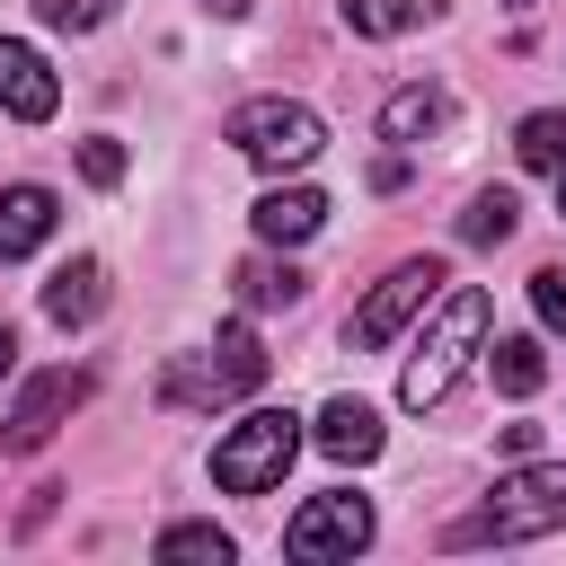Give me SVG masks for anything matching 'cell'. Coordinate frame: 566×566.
I'll return each instance as SVG.
<instances>
[{"label": "cell", "mask_w": 566, "mask_h": 566, "mask_svg": "<svg viewBox=\"0 0 566 566\" xmlns=\"http://www.w3.org/2000/svg\"><path fill=\"white\" fill-rule=\"evenodd\" d=\"M566 531V460H539V469H513L495 478V495L478 513H460L442 531V548H486V539H548Z\"/></svg>", "instance_id": "1"}, {"label": "cell", "mask_w": 566, "mask_h": 566, "mask_svg": "<svg viewBox=\"0 0 566 566\" xmlns=\"http://www.w3.org/2000/svg\"><path fill=\"white\" fill-rule=\"evenodd\" d=\"M478 327H486V292L478 283H460L451 301H442V318H433V336L407 354V371H398V407L407 416H424V407H442V389L460 380V363L478 354Z\"/></svg>", "instance_id": "2"}, {"label": "cell", "mask_w": 566, "mask_h": 566, "mask_svg": "<svg viewBox=\"0 0 566 566\" xmlns=\"http://www.w3.org/2000/svg\"><path fill=\"white\" fill-rule=\"evenodd\" d=\"M292 451H301V416L292 407H256L212 442V486L221 495H265V486H283Z\"/></svg>", "instance_id": "3"}, {"label": "cell", "mask_w": 566, "mask_h": 566, "mask_svg": "<svg viewBox=\"0 0 566 566\" xmlns=\"http://www.w3.org/2000/svg\"><path fill=\"white\" fill-rule=\"evenodd\" d=\"M265 380V345L248 336V327H221L212 336V354H177L168 371H159V398L168 407H221V398H239V389H256Z\"/></svg>", "instance_id": "4"}, {"label": "cell", "mask_w": 566, "mask_h": 566, "mask_svg": "<svg viewBox=\"0 0 566 566\" xmlns=\"http://www.w3.org/2000/svg\"><path fill=\"white\" fill-rule=\"evenodd\" d=\"M230 142H239L256 168H310V159L327 150V124H318L310 106H292V97H256V106L230 115Z\"/></svg>", "instance_id": "5"}, {"label": "cell", "mask_w": 566, "mask_h": 566, "mask_svg": "<svg viewBox=\"0 0 566 566\" xmlns=\"http://www.w3.org/2000/svg\"><path fill=\"white\" fill-rule=\"evenodd\" d=\"M433 292H442V265H433V256H407V265H389V274L371 283V301L345 318V336L371 354V345H389V336H398V327H407V318H416Z\"/></svg>", "instance_id": "6"}, {"label": "cell", "mask_w": 566, "mask_h": 566, "mask_svg": "<svg viewBox=\"0 0 566 566\" xmlns=\"http://www.w3.org/2000/svg\"><path fill=\"white\" fill-rule=\"evenodd\" d=\"M371 539V504L363 495H310L292 522H283V557H354Z\"/></svg>", "instance_id": "7"}, {"label": "cell", "mask_w": 566, "mask_h": 566, "mask_svg": "<svg viewBox=\"0 0 566 566\" xmlns=\"http://www.w3.org/2000/svg\"><path fill=\"white\" fill-rule=\"evenodd\" d=\"M80 398H88V371H44V380H27V398H18L9 424H0V451H44V442L71 424Z\"/></svg>", "instance_id": "8"}, {"label": "cell", "mask_w": 566, "mask_h": 566, "mask_svg": "<svg viewBox=\"0 0 566 566\" xmlns=\"http://www.w3.org/2000/svg\"><path fill=\"white\" fill-rule=\"evenodd\" d=\"M53 106H62V80L44 71V53H35V44H0V115L44 124Z\"/></svg>", "instance_id": "9"}, {"label": "cell", "mask_w": 566, "mask_h": 566, "mask_svg": "<svg viewBox=\"0 0 566 566\" xmlns=\"http://www.w3.org/2000/svg\"><path fill=\"white\" fill-rule=\"evenodd\" d=\"M248 221H256L265 248H301V239L327 230V195H318V186H274V195H256Z\"/></svg>", "instance_id": "10"}, {"label": "cell", "mask_w": 566, "mask_h": 566, "mask_svg": "<svg viewBox=\"0 0 566 566\" xmlns=\"http://www.w3.org/2000/svg\"><path fill=\"white\" fill-rule=\"evenodd\" d=\"M53 221H62L53 186H0V265L9 256H35L53 239Z\"/></svg>", "instance_id": "11"}, {"label": "cell", "mask_w": 566, "mask_h": 566, "mask_svg": "<svg viewBox=\"0 0 566 566\" xmlns=\"http://www.w3.org/2000/svg\"><path fill=\"white\" fill-rule=\"evenodd\" d=\"M442 124H451V97H442L433 80H407V88H389V106H380V142H407V150L433 142Z\"/></svg>", "instance_id": "12"}, {"label": "cell", "mask_w": 566, "mask_h": 566, "mask_svg": "<svg viewBox=\"0 0 566 566\" xmlns=\"http://www.w3.org/2000/svg\"><path fill=\"white\" fill-rule=\"evenodd\" d=\"M97 310H106V265H97V256L53 265V283H44V318H53V327H88Z\"/></svg>", "instance_id": "13"}, {"label": "cell", "mask_w": 566, "mask_h": 566, "mask_svg": "<svg viewBox=\"0 0 566 566\" xmlns=\"http://www.w3.org/2000/svg\"><path fill=\"white\" fill-rule=\"evenodd\" d=\"M318 451H327V460H380V407L327 398V407H318Z\"/></svg>", "instance_id": "14"}, {"label": "cell", "mask_w": 566, "mask_h": 566, "mask_svg": "<svg viewBox=\"0 0 566 566\" xmlns=\"http://www.w3.org/2000/svg\"><path fill=\"white\" fill-rule=\"evenodd\" d=\"M513 230H522V203H513L504 186H486V195H469V212H460V239H469V248H504Z\"/></svg>", "instance_id": "15"}, {"label": "cell", "mask_w": 566, "mask_h": 566, "mask_svg": "<svg viewBox=\"0 0 566 566\" xmlns=\"http://www.w3.org/2000/svg\"><path fill=\"white\" fill-rule=\"evenodd\" d=\"M301 292H310V274H301V265H274V256L239 265V301H248V310H292Z\"/></svg>", "instance_id": "16"}, {"label": "cell", "mask_w": 566, "mask_h": 566, "mask_svg": "<svg viewBox=\"0 0 566 566\" xmlns=\"http://www.w3.org/2000/svg\"><path fill=\"white\" fill-rule=\"evenodd\" d=\"M424 18H442V0H345V27L354 35H407Z\"/></svg>", "instance_id": "17"}, {"label": "cell", "mask_w": 566, "mask_h": 566, "mask_svg": "<svg viewBox=\"0 0 566 566\" xmlns=\"http://www.w3.org/2000/svg\"><path fill=\"white\" fill-rule=\"evenodd\" d=\"M486 371H495V389H504V398H531V389L548 380V363H539V336H504V345L486 354Z\"/></svg>", "instance_id": "18"}, {"label": "cell", "mask_w": 566, "mask_h": 566, "mask_svg": "<svg viewBox=\"0 0 566 566\" xmlns=\"http://www.w3.org/2000/svg\"><path fill=\"white\" fill-rule=\"evenodd\" d=\"M513 159H522V168H566V115H557V106L522 115V133H513Z\"/></svg>", "instance_id": "19"}, {"label": "cell", "mask_w": 566, "mask_h": 566, "mask_svg": "<svg viewBox=\"0 0 566 566\" xmlns=\"http://www.w3.org/2000/svg\"><path fill=\"white\" fill-rule=\"evenodd\" d=\"M150 557H230V531H212V522H177V531H159L150 539Z\"/></svg>", "instance_id": "20"}, {"label": "cell", "mask_w": 566, "mask_h": 566, "mask_svg": "<svg viewBox=\"0 0 566 566\" xmlns=\"http://www.w3.org/2000/svg\"><path fill=\"white\" fill-rule=\"evenodd\" d=\"M35 18H44V27H62V35H88V27H106V18H115V0H35Z\"/></svg>", "instance_id": "21"}, {"label": "cell", "mask_w": 566, "mask_h": 566, "mask_svg": "<svg viewBox=\"0 0 566 566\" xmlns=\"http://www.w3.org/2000/svg\"><path fill=\"white\" fill-rule=\"evenodd\" d=\"M80 177L88 186H124V150L115 142H80Z\"/></svg>", "instance_id": "22"}, {"label": "cell", "mask_w": 566, "mask_h": 566, "mask_svg": "<svg viewBox=\"0 0 566 566\" xmlns=\"http://www.w3.org/2000/svg\"><path fill=\"white\" fill-rule=\"evenodd\" d=\"M531 310H539L548 327H566V274H557V265H539V274H531Z\"/></svg>", "instance_id": "23"}, {"label": "cell", "mask_w": 566, "mask_h": 566, "mask_svg": "<svg viewBox=\"0 0 566 566\" xmlns=\"http://www.w3.org/2000/svg\"><path fill=\"white\" fill-rule=\"evenodd\" d=\"M203 9H212V18H248L256 0H203Z\"/></svg>", "instance_id": "24"}, {"label": "cell", "mask_w": 566, "mask_h": 566, "mask_svg": "<svg viewBox=\"0 0 566 566\" xmlns=\"http://www.w3.org/2000/svg\"><path fill=\"white\" fill-rule=\"evenodd\" d=\"M9 363H18V336H9V318H0V380H9Z\"/></svg>", "instance_id": "25"}, {"label": "cell", "mask_w": 566, "mask_h": 566, "mask_svg": "<svg viewBox=\"0 0 566 566\" xmlns=\"http://www.w3.org/2000/svg\"><path fill=\"white\" fill-rule=\"evenodd\" d=\"M504 9H513V18H522V9H539V0H504Z\"/></svg>", "instance_id": "26"}, {"label": "cell", "mask_w": 566, "mask_h": 566, "mask_svg": "<svg viewBox=\"0 0 566 566\" xmlns=\"http://www.w3.org/2000/svg\"><path fill=\"white\" fill-rule=\"evenodd\" d=\"M557 212H566V168H557Z\"/></svg>", "instance_id": "27"}]
</instances>
